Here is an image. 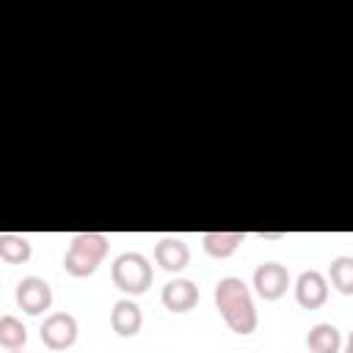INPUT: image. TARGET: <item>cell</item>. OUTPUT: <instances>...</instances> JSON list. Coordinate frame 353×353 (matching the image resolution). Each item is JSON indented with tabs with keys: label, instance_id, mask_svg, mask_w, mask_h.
I'll list each match as a JSON object with an SVG mask.
<instances>
[{
	"label": "cell",
	"instance_id": "6da1fadb",
	"mask_svg": "<svg viewBox=\"0 0 353 353\" xmlns=\"http://www.w3.org/2000/svg\"><path fill=\"white\" fill-rule=\"evenodd\" d=\"M215 309L221 312L223 323L240 334V336H248L256 331V306H254V295H251V287L237 279V276H223L218 284H215Z\"/></svg>",
	"mask_w": 353,
	"mask_h": 353
},
{
	"label": "cell",
	"instance_id": "7a4b0ae2",
	"mask_svg": "<svg viewBox=\"0 0 353 353\" xmlns=\"http://www.w3.org/2000/svg\"><path fill=\"white\" fill-rule=\"evenodd\" d=\"M108 234L102 232H80L72 237L66 254H63V270L74 279H85L94 276L97 268L102 265V259L108 256Z\"/></svg>",
	"mask_w": 353,
	"mask_h": 353
},
{
	"label": "cell",
	"instance_id": "3957f363",
	"mask_svg": "<svg viewBox=\"0 0 353 353\" xmlns=\"http://www.w3.org/2000/svg\"><path fill=\"white\" fill-rule=\"evenodd\" d=\"M110 279H113L116 290L124 292V298H138V295L149 292L154 273H152V265L143 254L124 251L110 262Z\"/></svg>",
	"mask_w": 353,
	"mask_h": 353
},
{
	"label": "cell",
	"instance_id": "277c9868",
	"mask_svg": "<svg viewBox=\"0 0 353 353\" xmlns=\"http://www.w3.org/2000/svg\"><path fill=\"white\" fill-rule=\"evenodd\" d=\"M77 320L69 312H50L39 328L41 345L50 350H66L77 342Z\"/></svg>",
	"mask_w": 353,
	"mask_h": 353
},
{
	"label": "cell",
	"instance_id": "5b68a950",
	"mask_svg": "<svg viewBox=\"0 0 353 353\" xmlns=\"http://www.w3.org/2000/svg\"><path fill=\"white\" fill-rule=\"evenodd\" d=\"M14 298H17V306L25 312V314H41L52 306V287L41 279V276H25L19 279L17 290H14Z\"/></svg>",
	"mask_w": 353,
	"mask_h": 353
},
{
	"label": "cell",
	"instance_id": "8992f818",
	"mask_svg": "<svg viewBox=\"0 0 353 353\" xmlns=\"http://www.w3.org/2000/svg\"><path fill=\"white\" fill-rule=\"evenodd\" d=\"M251 284L262 301H279L290 287V270L281 262H262L256 265Z\"/></svg>",
	"mask_w": 353,
	"mask_h": 353
},
{
	"label": "cell",
	"instance_id": "52a82bcc",
	"mask_svg": "<svg viewBox=\"0 0 353 353\" xmlns=\"http://www.w3.org/2000/svg\"><path fill=\"white\" fill-rule=\"evenodd\" d=\"M295 301L303 306V309H320L325 301H328V276L320 273V270H303L298 279H295Z\"/></svg>",
	"mask_w": 353,
	"mask_h": 353
},
{
	"label": "cell",
	"instance_id": "ba28073f",
	"mask_svg": "<svg viewBox=\"0 0 353 353\" xmlns=\"http://www.w3.org/2000/svg\"><path fill=\"white\" fill-rule=\"evenodd\" d=\"M160 301L168 312L174 314H185L190 312L196 303H199V287L190 281V279H171L163 292H160Z\"/></svg>",
	"mask_w": 353,
	"mask_h": 353
},
{
	"label": "cell",
	"instance_id": "9c48e42d",
	"mask_svg": "<svg viewBox=\"0 0 353 353\" xmlns=\"http://www.w3.org/2000/svg\"><path fill=\"white\" fill-rule=\"evenodd\" d=\"M154 262L165 273H182L190 262V248L182 237H163L154 243Z\"/></svg>",
	"mask_w": 353,
	"mask_h": 353
},
{
	"label": "cell",
	"instance_id": "30bf717a",
	"mask_svg": "<svg viewBox=\"0 0 353 353\" xmlns=\"http://www.w3.org/2000/svg\"><path fill=\"white\" fill-rule=\"evenodd\" d=\"M141 325H143V312H141V306H138L132 298H119V301L113 303V309H110V328H113L119 336L130 339V336H135V334L141 331Z\"/></svg>",
	"mask_w": 353,
	"mask_h": 353
},
{
	"label": "cell",
	"instance_id": "8fae6325",
	"mask_svg": "<svg viewBox=\"0 0 353 353\" xmlns=\"http://www.w3.org/2000/svg\"><path fill=\"white\" fill-rule=\"evenodd\" d=\"M245 240V232H204L201 234V248L212 259H229L240 243Z\"/></svg>",
	"mask_w": 353,
	"mask_h": 353
},
{
	"label": "cell",
	"instance_id": "7c38bea8",
	"mask_svg": "<svg viewBox=\"0 0 353 353\" xmlns=\"http://www.w3.org/2000/svg\"><path fill=\"white\" fill-rule=\"evenodd\" d=\"M306 347L312 353H339L342 350V334L334 323H317L306 334Z\"/></svg>",
	"mask_w": 353,
	"mask_h": 353
},
{
	"label": "cell",
	"instance_id": "4fadbf2b",
	"mask_svg": "<svg viewBox=\"0 0 353 353\" xmlns=\"http://www.w3.org/2000/svg\"><path fill=\"white\" fill-rule=\"evenodd\" d=\"M33 248H30V240L22 237V234H14V232H3L0 234V259L8 262V265H25L30 259Z\"/></svg>",
	"mask_w": 353,
	"mask_h": 353
},
{
	"label": "cell",
	"instance_id": "5bb4252c",
	"mask_svg": "<svg viewBox=\"0 0 353 353\" xmlns=\"http://www.w3.org/2000/svg\"><path fill=\"white\" fill-rule=\"evenodd\" d=\"M328 281L336 292L342 295H353V256H336L328 265Z\"/></svg>",
	"mask_w": 353,
	"mask_h": 353
},
{
	"label": "cell",
	"instance_id": "9a60e30c",
	"mask_svg": "<svg viewBox=\"0 0 353 353\" xmlns=\"http://www.w3.org/2000/svg\"><path fill=\"white\" fill-rule=\"evenodd\" d=\"M25 342H28V328L22 325V320L14 314H3L0 317V345L6 350H22Z\"/></svg>",
	"mask_w": 353,
	"mask_h": 353
},
{
	"label": "cell",
	"instance_id": "2e32d148",
	"mask_svg": "<svg viewBox=\"0 0 353 353\" xmlns=\"http://www.w3.org/2000/svg\"><path fill=\"white\" fill-rule=\"evenodd\" d=\"M342 353H353V331L347 334V339H345V347H342Z\"/></svg>",
	"mask_w": 353,
	"mask_h": 353
},
{
	"label": "cell",
	"instance_id": "e0dca14e",
	"mask_svg": "<svg viewBox=\"0 0 353 353\" xmlns=\"http://www.w3.org/2000/svg\"><path fill=\"white\" fill-rule=\"evenodd\" d=\"M8 353H25V350H8Z\"/></svg>",
	"mask_w": 353,
	"mask_h": 353
}]
</instances>
